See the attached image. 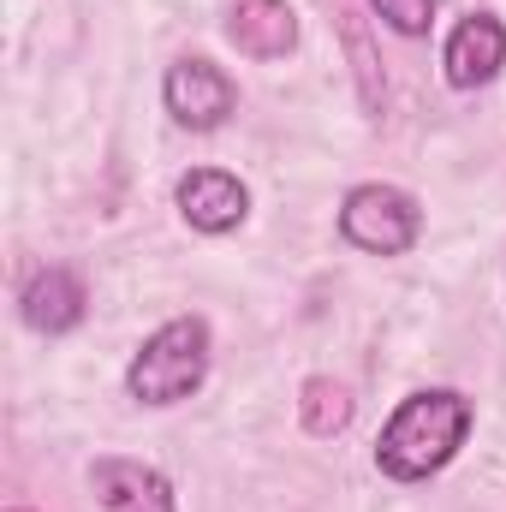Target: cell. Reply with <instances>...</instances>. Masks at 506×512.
<instances>
[{"mask_svg":"<svg viewBox=\"0 0 506 512\" xmlns=\"http://www.w3.org/2000/svg\"><path fill=\"white\" fill-rule=\"evenodd\" d=\"M6 512H24V507H6Z\"/></svg>","mask_w":506,"mask_h":512,"instance_id":"cell-12","label":"cell"},{"mask_svg":"<svg viewBox=\"0 0 506 512\" xmlns=\"http://www.w3.org/2000/svg\"><path fill=\"white\" fill-rule=\"evenodd\" d=\"M501 66H506V18H495V12H465L447 30V42H441V78H447V90L471 96V90L495 84Z\"/></svg>","mask_w":506,"mask_h":512,"instance_id":"cell-6","label":"cell"},{"mask_svg":"<svg viewBox=\"0 0 506 512\" xmlns=\"http://www.w3.org/2000/svg\"><path fill=\"white\" fill-rule=\"evenodd\" d=\"M161 108L185 131H221L239 114V84L209 54H179L161 72Z\"/></svg>","mask_w":506,"mask_h":512,"instance_id":"cell-4","label":"cell"},{"mask_svg":"<svg viewBox=\"0 0 506 512\" xmlns=\"http://www.w3.org/2000/svg\"><path fill=\"white\" fill-rule=\"evenodd\" d=\"M340 239L364 256L417 251V239H423V203L405 185H387V179L352 185L340 197Z\"/></svg>","mask_w":506,"mask_h":512,"instance_id":"cell-3","label":"cell"},{"mask_svg":"<svg viewBox=\"0 0 506 512\" xmlns=\"http://www.w3.org/2000/svg\"><path fill=\"white\" fill-rule=\"evenodd\" d=\"M227 42L245 60H286L298 48V12L286 0H233L227 12Z\"/></svg>","mask_w":506,"mask_h":512,"instance_id":"cell-9","label":"cell"},{"mask_svg":"<svg viewBox=\"0 0 506 512\" xmlns=\"http://www.w3.org/2000/svg\"><path fill=\"white\" fill-rule=\"evenodd\" d=\"M18 316H24V328L30 334H42V340H60V334H72V328H84V316H90V292H84V280L72 274V268H36L30 280H24V292H18Z\"/></svg>","mask_w":506,"mask_h":512,"instance_id":"cell-8","label":"cell"},{"mask_svg":"<svg viewBox=\"0 0 506 512\" xmlns=\"http://www.w3.org/2000/svg\"><path fill=\"white\" fill-rule=\"evenodd\" d=\"M364 6L376 12L393 36H405V42L429 36V24H435V0H364Z\"/></svg>","mask_w":506,"mask_h":512,"instance_id":"cell-11","label":"cell"},{"mask_svg":"<svg viewBox=\"0 0 506 512\" xmlns=\"http://www.w3.org/2000/svg\"><path fill=\"white\" fill-rule=\"evenodd\" d=\"M173 209L191 233L203 239H227L251 221V185L227 167H185L173 185Z\"/></svg>","mask_w":506,"mask_h":512,"instance_id":"cell-5","label":"cell"},{"mask_svg":"<svg viewBox=\"0 0 506 512\" xmlns=\"http://www.w3.org/2000/svg\"><path fill=\"white\" fill-rule=\"evenodd\" d=\"M298 423H304V435L334 441L340 429H352V387L334 376H310L298 387Z\"/></svg>","mask_w":506,"mask_h":512,"instance_id":"cell-10","label":"cell"},{"mask_svg":"<svg viewBox=\"0 0 506 512\" xmlns=\"http://www.w3.org/2000/svg\"><path fill=\"white\" fill-rule=\"evenodd\" d=\"M209 364H215V334L203 316H167L126 364V393L149 411H167V405H185L197 387L209 382Z\"/></svg>","mask_w":506,"mask_h":512,"instance_id":"cell-2","label":"cell"},{"mask_svg":"<svg viewBox=\"0 0 506 512\" xmlns=\"http://www.w3.org/2000/svg\"><path fill=\"white\" fill-rule=\"evenodd\" d=\"M477 405L459 387H417L393 405L376 435V471L387 483H429L441 477L471 441Z\"/></svg>","mask_w":506,"mask_h":512,"instance_id":"cell-1","label":"cell"},{"mask_svg":"<svg viewBox=\"0 0 506 512\" xmlns=\"http://www.w3.org/2000/svg\"><path fill=\"white\" fill-rule=\"evenodd\" d=\"M90 489L102 512H179L173 477L143 459H120V453H102L90 465Z\"/></svg>","mask_w":506,"mask_h":512,"instance_id":"cell-7","label":"cell"}]
</instances>
